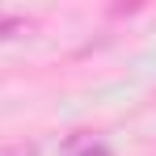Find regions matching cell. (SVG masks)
<instances>
[{
    "instance_id": "cell-1",
    "label": "cell",
    "mask_w": 156,
    "mask_h": 156,
    "mask_svg": "<svg viewBox=\"0 0 156 156\" xmlns=\"http://www.w3.org/2000/svg\"><path fill=\"white\" fill-rule=\"evenodd\" d=\"M0 156H38L34 144H9V148H0Z\"/></svg>"
},
{
    "instance_id": "cell-2",
    "label": "cell",
    "mask_w": 156,
    "mask_h": 156,
    "mask_svg": "<svg viewBox=\"0 0 156 156\" xmlns=\"http://www.w3.org/2000/svg\"><path fill=\"white\" fill-rule=\"evenodd\" d=\"M17 30H26V21H21V17H0V38L17 34Z\"/></svg>"
},
{
    "instance_id": "cell-3",
    "label": "cell",
    "mask_w": 156,
    "mask_h": 156,
    "mask_svg": "<svg viewBox=\"0 0 156 156\" xmlns=\"http://www.w3.org/2000/svg\"><path fill=\"white\" fill-rule=\"evenodd\" d=\"M84 156H110V148H105V144H97V148H89Z\"/></svg>"
}]
</instances>
